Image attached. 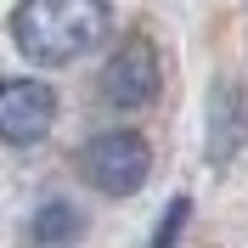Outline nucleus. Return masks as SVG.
Segmentation results:
<instances>
[{"mask_svg": "<svg viewBox=\"0 0 248 248\" xmlns=\"http://www.w3.org/2000/svg\"><path fill=\"white\" fill-rule=\"evenodd\" d=\"M79 175L102 198H136L153 175V147L141 130H102L79 147Z\"/></svg>", "mask_w": 248, "mask_h": 248, "instance_id": "f03ea898", "label": "nucleus"}, {"mask_svg": "<svg viewBox=\"0 0 248 248\" xmlns=\"http://www.w3.org/2000/svg\"><path fill=\"white\" fill-rule=\"evenodd\" d=\"M186 215H192V198H170V203H164V215H158V226H153V237H147V248H181Z\"/></svg>", "mask_w": 248, "mask_h": 248, "instance_id": "0eeeda50", "label": "nucleus"}, {"mask_svg": "<svg viewBox=\"0 0 248 248\" xmlns=\"http://www.w3.org/2000/svg\"><path fill=\"white\" fill-rule=\"evenodd\" d=\"M248 141V91L237 79H215L209 91V136H203V158L209 164H232Z\"/></svg>", "mask_w": 248, "mask_h": 248, "instance_id": "39448f33", "label": "nucleus"}, {"mask_svg": "<svg viewBox=\"0 0 248 248\" xmlns=\"http://www.w3.org/2000/svg\"><path fill=\"white\" fill-rule=\"evenodd\" d=\"M79 237H85V215H79L74 203L51 198V203H40V209H34L29 237H23V243H29V248H74Z\"/></svg>", "mask_w": 248, "mask_h": 248, "instance_id": "423d86ee", "label": "nucleus"}, {"mask_svg": "<svg viewBox=\"0 0 248 248\" xmlns=\"http://www.w3.org/2000/svg\"><path fill=\"white\" fill-rule=\"evenodd\" d=\"M57 119V91L40 85V79H6V91H0V136L12 141V147H29L40 141Z\"/></svg>", "mask_w": 248, "mask_h": 248, "instance_id": "20e7f679", "label": "nucleus"}, {"mask_svg": "<svg viewBox=\"0 0 248 248\" xmlns=\"http://www.w3.org/2000/svg\"><path fill=\"white\" fill-rule=\"evenodd\" d=\"M102 102L113 113H141L158 102V85H164V68H158V51L147 34H130L108 62H102Z\"/></svg>", "mask_w": 248, "mask_h": 248, "instance_id": "7ed1b4c3", "label": "nucleus"}, {"mask_svg": "<svg viewBox=\"0 0 248 248\" xmlns=\"http://www.w3.org/2000/svg\"><path fill=\"white\" fill-rule=\"evenodd\" d=\"M113 29L108 0H17L12 46L40 68H68L91 57Z\"/></svg>", "mask_w": 248, "mask_h": 248, "instance_id": "f257e3e1", "label": "nucleus"}]
</instances>
